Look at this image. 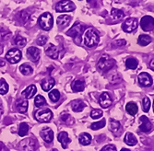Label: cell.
Masks as SVG:
<instances>
[{
	"label": "cell",
	"mask_w": 154,
	"mask_h": 151,
	"mask_svg": "<svg viewBox=\"0 0 154 151\" xmlns=\"http://www.w3.org/2000/svg\"><path fill=\"white\" fill-rule=\"evenodd\" d=\"M100 37L98 33L91 28L87 29L86 32L83 34V43L87 47H95L98 44H99Z\"/></svg>",
	"instance_id": "cell-1"
},
{
	"label": "cell",
	"mask_w": 154,
	"mask_h": 151,
	"mask_svg": "<svg viewBox=\"0 0 154 151\" xmlns=\"http://www.w3.org/2000/svg\"><path fill=\"white\" fill-rule=\"evenodd\" d=\"M116 65V61L112 59L107 54H103V56L100 58L99 62H98L97 67L103 72H106L110 69H112Z\"/></svg>",
	"instance_id": "cell-2"
},
{
	"label": "cell",
	"mask_w": 154,
	"mask_h": 151,
	"mask_svg": "<svg viewBox=\"0 0 154 151\" xmlns=\"http://www.w3.org/2000/svg\"><path fill=\"white\" fill-rule=\"evenodd\" d=\"M39 25L44 31H49L52 29L54 25V19L53 16L49 12H45L42 14L39 18Z\"/></svg>",
	"instance_id": "cell-3"
},
{
	"label": "cell",
	"mask_w": 154,
	"mask_h": 151,
	"mask_svg": "<svg viewBox=\"0 0 154 151\" xmlns=\"http://www.w3.org/2000/svg\"><path fill=\"white\" fill-rule=\"evenodd\" d=\"M38 146L37 141L34 138H25L21 140L18 146L20 151H34Z\"/></svg>",
	"instance_id": "cell-4"
},
{
	"label": "cell",
	"mask_w": 154,
	"mask_h": 151,
	"mask_svg": "<svg viewBox=\"0 0 154 151\" xmlns=\"http://www.w3.org/2000/svg\"><path fill=\"white\" fill-rule=\"evenodd\" d=\"M75 9L76 6L70 0H62L55 5V10L57 12H71Z\"/></svg>",
	"instance_id": "cell-5"
},
{
	"label": "cell",
	"mask_w": 154,
	"mask_h": 151,
	"mask_svg": "<svg viewBox=\"0 0 154 151\" xmlns=\"http://www.w3.org/2000/svg\"><path fill=\"white\" fill-rule=\"evenodd\" d=\"M53 118V113L51 110L49 109H44L40 110L35 113V119L40 122H48Z\"/></svg>",
	"instance_id": "cell-6"
},
{
	"label": "cell",
	"mask_w": 154,
	"mask_h": 151,
	"mask_svg": "<svg viewBox=\"0 0 154 151\" xmlns=\"http://www.w3.org/2000/svg\"><path fill=\"white\" fill-rule=\"evenodd\" d=\"M137 20L135 18H129L124 21V23L122 24V29L125 32H132L137 30Z\"/></svg>",
	"instance_id": "cell-7"
},
{
	"label": "cell",
	"mask_w": 154,
	"mask_h": 151,
	"mask_svg": "<svg viewBox=\"0 0 154 151\" xmlns=\"http://www.w3.org/2000/svg\"><path fill=\"white\" fill-rule=\"evenodd\" d=\"M6 59L10 64H16L21 59V52L19 49H11L6 54Z\"/></svg>",
	"instance_id": "cell-8"
},
{
	"label": "cell",
	"mask_w": 154,
	"mask_h": 151,
	"mask_svg": "<svg viewBox=\"0 0 154 151\" xmlns=\"http://www.w3.org/2000/svg\"><path fill=\"white\" fill-rule=\"evenodd\" d=\"M83 30H84V26L81 23H79V22H76L71 27V29H69V31H67L66 34L68 36L72 37V38H77V37H79L81 34Z\"/></svg>",
	"instance_id": "cell-9"
},
{
	"label": "cell",
	"mask_w": 154,
	"mask_h": 151,
	"mask_svg": "<svg viewBox=\"0 0 154 151\" xmlns=\"http://www.w3.org/2000/svg\"><path fill=\"white\" fill-rule=\"evenodd\" d=\"M140 26L143 31L150 32L153 31V18L150 16H145L140 20Z\"/></svg>",
	"instance_id": "cell-10"
},
{
	"label": "cell",
	"mask_w": 154,
	"mask_h": 151,
	"mask_svg": "<svg viewBox=\"0 0 154 151\" xmlns=\"http://www.w3.org/2000/svg\"><path fill=\"white\" fill-rule=\"evenodd\" d=\"M138 82L143 87H150L152 85V78L149 74L143 72L138 76Z\"/></svg>",
	"instance_id": "cell-11"
},
{
	"label": "cell",
	"mask_w": 154,
	"mask_h": 151,
	"mask_svg": "<svg viewBox=\"0 0 154 151\" xmlns=\"http://www.w3.org/2000/svg\"><path fill=\"white\" fill-rule=\"evenodd\" d=\"M139 121H140V125H139V129H140V131L148 133L152 129V125L150 123L148 117L143 115L139 118Z\"/></svg>",
	"instance_id": "cell-12"
},
{
	"label": "cell",
	"mask_w": 154,
	"mask_h": 151,
	"mask_svg": "<svg viewBox=\"0 0 154 151\" xmlns=\"http://www.w3.org/2000/svg\"><path fill=\"white\" fill-rule=\"evenodd\" d=\"M45 53L47 54V56H49L52 59H57L59 51L57 46H54L52 44H49L47 47L45 48Z\"/></svg>",
	"instance_id": "cell-13"
},
{
	"label": "cell",
	"mask_w": 154,
	"mask_h": 151,
	"mask_svg": "<svg viewBox=\"0 0 154 151\" xmlns=\"http://www.w3.org/2000/svg\"><path fill=\"white\" fill-rule=\"evenodd\" d=\"M109 129L116 136H119L122 134V132H123V129H122V126L120 125V122H117V121H113V120L110 122Z\"/></svg>",
	"instance_id": "cell-14"
},
{
	"label": "cell",
	"mask_w": 154,
	"mask_h": 151,
	"mask_svg": "<svg viewBox=\"0 0 154 151\" xmlns=\"http://www.w3.org/2000/svg\"><path fill=\"white\" fill-rule=\"evenodd\" d=\"M40 135L45 142L50 143L54 139V132L50 128H44L40 131Z\"/></svg>",
	"instance_id": "cell-15"
},
{
	"label": "cell",
	"mask_w": 154,
	"mask_h": 151,
	"mask_svg": "<svg viewBox=\"0 0 154 151\" xmlns=\"http://www.w3.org/2000/svg\"><path fill=\"white\" fill-rule=\"evenodd\" d=\"M99 102H100V105L106 109V108H109L112 103H113V101H112L110 95L107 93V92H103L101 96H100V99H99Z\"/></svg>",
	"instance_id": "cell-16"
},
{
	"label": "cell",
	"mask_w": 154,
	"mask_h": 151,
	"mask_svg": "<svg viewBox=\"0 0 154 151\" xmlns=\"http://www.w3.org/2000/svg\"><path fill=\"white\" fill-rule=\"evenodd\" d=\"M27 56L30 60L33 62H38L40 59V50L36 47H30L27 50Z\"/></svg>",
	"instance_id": "cell-17"
},
{
	"label": "cell",
	"mask_w": 154,
	"mask_h": 151,
	"mask_svg": "<svg viewBox=\"0 0 154 151\" xmlns=\"http://www.w3.org/2000/svg\"><path fill=\"white\" fill-rule=\"evenodd\" d=\"M55 82L54 79L52 77H45V79H43V81L41 82V87L45 91H49L50 89H53V87L54 86Z\"/></svg>",
	"instance_id": "cell-18"
},
{
	"label": "cell",
	"mask_w": 154,
	"mask_h": 151,
	"mask_svg": "<svg viewBox=\"0 0 154 151\" xmlns=\"http://www.w3.org/2000/svg\"><path fill=\"white\" fill-rule=\"evenodd\" d=\"M57 139L61 143V146L63 148H66L67 145L70 143V139H69L68 134L66 132H61L57 136Z\"/></svg>",
	"instance_id": "cell-19"
},
{
	"label": "cell",
	"mask_w": 154,
	"mask_h": 151,
	"mask_svg": "<svg viewBox=\"0 0 154 151\" xmlns=\"http://www.w3.org/2000/svg\"><path fill=\"white\" fill-rule=\"evenodd\" d=\"M36 91H37L36 87L34 85H31L29 87H27L22 91V96H24L26 99H31V98H32V96H34Z\"/></svg>",
	"instance_id": "cell-20"
},
{
	"label": "cell",
	"mask_w": 154,
	"mask_h": 151,
	"mask_svg": "<svg viewBox=\"0 0 154 151\" xmlns=\"http://www.w3.org/2000/svg\"><path fill=\"white\" fill-rule=\"evenodd\" d=\"M70 105H71V108L75 113H80L83 111L84 108H85V103H84L82 101H79V100L73 101L70 103Z\"/></svg>",
	"instance_id": "cell-21"
},
{
	"label": "cell",
	"mask_w": 154,
	"mask_h": 151,
	"mask_svg": "<svg viewBox=\"0 0 154 151\" xmlns=\"http://www.w3.org/2000/svg\"><path fill=\"white\" fill-rule=\"evenodd\" d=\"M71 20V17H69L67 15H62V16H59L57 20V23L59 27H62V28H64V27L67 26L69 24V22H70Z\"/></svg>",
	"instance_id": "cell-22"
},
{
	"label": "cell",
	"mask_w": 154,
	"mask_h": 151,
	"mask_svg": "<svg viewBox=\"0 0 154 151\" xmlns=\"http://www.w3.org/2000/svg\"><path fill=\"white\" fill-rule=\"evenodd\" d=\"M84 82L79 80V79H77V80H74L71 84V89L73 91L75 92H80V91H83L84 90Z\"/></svg>",
	"instance_id": "cell-23"
},
{
	"label": "cell",
	"mask_w": 154,
	"mask_h": 151,
	"mask_svg": "<svg viewBox=\"0 0 154 151\" xmlns=\"http://www.w3.org/2000/svg\"><path fill=\"white\" fill-rule=\"evenodd\" d=\"M79 141L81 145L88 146L91 142V135L88 133H82L79 137Z\"/></svg>",
	"instance_id": "cell-24"
},
{
	"label": "cell",
	"mask_w": 154,
	"mask_h": 151,
	"mask_svg": "<svg viewBox=\"0 0 154 151\" xmlns=\"http://www.w3.org/2000/svg\"><path fill=\"white\" fill-rule=\"evenodd\" d=\"M124 141L125 143L128 145V146H136V144L137 143V138L134 136V134L132 133H127V134L125 135V138H124Z\"/></svg>",
	"instance_id": "cell-25"
},
{
	"label": "cell",
	"mask_w": 154,
	"mask_h": 151,
	"mask_svg": "<svg viewBox=\"0 0 154 151\" xmlns=\"http://www.w3.org/2000/svg\"><path fill=\"white\" fill-rule=\"evenodd\" d=\"M151 41H152V39L149 35L142 34V35H140L138 37L137 43H138L139 45H141V46H147L151 43Z\"/></svg>",
	"instance_id": "cell-26"
},
{
	"label": "cell",
	"mask_w": 154,
	"mask_h": 151,
	"mask_svg": "<svg viewBox=\"0 0 154 151\" xmlns=\"http://www.w3.org/2000/svg\"><path fill=\"white\" fill-rule=\"evenodd\" d=\"M17 110L20 113H25L28 111V101L25 100H20L17 101Z\"/></svg>",
	"instance_id": "cell-27"
},
{
	"label": "cell",
	"mask_w": 154,
	"mask_h": 151,
	"mask_svg": "<svg viewBox=\"0 0 154 151\" xmlns=\"http://www.w3.org/2000/svg\"><path fill=\"white\" fill-rule=\"evenodd\" d=\"M20 71L22 75L24 76H30L32 74L33 70H32V67L27 64H23L20 66Z\"/></svg>",
	"instance_id": "cell-28"
},
{
	"label": "cell",
	"mask_w": 154,
	"mask_h": 151,
	"mask_svg": "<svg viewBox=\"0 0 154 151\" xmlns=\"http://www.w3.org/2000/svg\"><path fill=\"white\" fill-rule=\"evenodd\" d=\"M111 16L114 20H121L124 18L125 14H124V11L121 10V9H117V8H113L111 10Z\"/></svg>",
	"instance_id": "cell-29"
},
{
	"label": "cell",
	"mask_w": 154,
	"mask_h": 151,
	"mask_svg": "<svg viewBox=\"0 0 154 151\" xmlns=\"http://www.w3.org/2000/svg\"><path fill=\"white\" fill-rule=\"evenodd\" d=\"M125 110H127V112L130 114V115H136L138 109H137V106L136 103L134 102H128L125 106Z\"/></svg>",
	"instance_id": "cell-30"
},
{
	"label": "cell",
	"mask_w": 154,
	"mask_h": 151,
	"mask_svg": "<svg viewBox=\"0 0 154 151\" xmlns=\"http://www.w3.org/2000/svg\"><path fill=\"white\" fill-rule=\"evenodd\" d=\"M31 15H32L31 12L28 10V9H26V10H22V11H20L19 13V18H20V20L22 22H27L28 20H30Z\"/></svg>",
	"instance_id": "cell-31"
},
{
	"label": "cell",
	"mask_w": 154,
	"mask_h": 151,
	"mask_svg": "<svg viewBox=\"0 0 154 151\" xmlns=\"http://www.w3.org/2000/svg\"><path fill=\"white\" fill-rule=\"evenodd\" d=\"M137 59L135 58H128L127 59V61H125V66H127L128 69H136V68L137 67Z\"/></svg>",
	"instance_id": "cell-32"
},
{
	"label": "cell",
	"mask_w": 154,
	"mask_h": 151,
	"mask_svg": "<svg viewBox=\"0 0 154 151\" xmlns=\"http://www.w3.org/2000/svg\"><path fill=\"white\" fill-rule=\"evenodd\" d=\"M8 91V85L7 83V81L4 78L0 79V94L5 95Z\"/></svg>",
	"instance_id": "cell-33"
},
{
	"label": "cell",
	"mask_w": 154,
	"mask_h": 151,
	"mask_svg": "<svg viewBox=\"0 0 154 151\" xmlns=\"http://www.w3.org/2000/svg\"><path fill=\"white\" fill-rule=\"evenodd\" d=\"M28 132H29V125L26 122H21L20 125V129H19V135L20 136H25Z\"/></svg>",
	"instance_id": "cell-34"
},
{
	"label": "cell",
	"mask_w": 154,
	"mask_h": 151,
	"mask_svg": "<svg viewBox=\"0 0 154 151\" xmlns=\"http://www.w3.org/2000/svg\"><path fill=\"white\" fill-rule=\"evenodd\" d=\"M14 43H15L16 45H18L20 47H23L27 44V40L25 38H23L22 36H20V35H17L15 37V39H14Z\"/></svg>",
	"instance_id": "cell-35"
},
{
	"label": "cell",
	"mask_w": 154,
	"mask_h": 151,
	"mask_svg": "<svg viewBox=\"0 0 154 151\" xmlns=\"http://www.w3.org/2000/svg\"><path fill=\"white\" fill-rule=\"evenodd\" d=\"M49 98L53 102H57L60 99V93L57 89H54L49 93Z\"/></svg>",
	"instance_id": "cell-36"
},
{
	"label": "cell",
	"mask_w": 154,
	"mask_h": 151,
	"mask_svg": "<svg viewBox=\"0 0 154 151\" xmlns=\"http://www.w3.org/2000/svg\"><path fill=\"white\" fill-rule=\"evenodd\" d=\"M34 103H35L36 107H42V106H44V105L46 104V101H45L44 96L38 95V96H36V98L34 100Z\"/></svg>",
	"instance_id": "cell-37"
},
{
	"label": "cell",
	"mask_w": 154,
	"mask_h": 151,
	"mask_svg": "<svg viewBox=\"0 0 154 151\" xmlns=\"http://www.w3.org/2000/svg\"><path fill=\"white\" fill-rule=\"evenodd\" d=\"M105 123H106L105 120H104V119H103L102 121H99V122H93L92 125H91V128L92 130L102 129V128H103V127H104Z\"/></svg>",
	"instance_id": "cell-38"
},
{
	"label": "cell",
	"mask_w": 154,
	"mask_h": 151,
	"mask_svg": "<svg viewBox=\"0 0 154 151\" xmlns=\"http://www.w3.org/2000/svg\"><path fill=\"white\" fill-rule=\"evenodd\" d=\"M150 105H151V102L149 101V98H144L143 99V101H142V109H143V111L145 113H148L149 111V109H150Z\"/></svg>",
	"instance_id": "cell-39"
},
{
	"label": "cell",
	"mask_w": 154,
	"mask_h": 151,
	"mask_svg": "<svg viewBox=\"0 0 154 151\" xmlns=\"http://www.w3.org/2000/svg\"><path fill=\"white\" fill-rule=\"evenodd\" d=\"M103 111H101V110H92L91 113V117L94 120L96 119H99L103 116Z\"/></svg>",
	"instance_id": "cell-40"
},
{
	"label": "cell",
	"mask_w": 154,
	"mask_h": 151,
	"mask_svg": "<svg viewBox=\"0 0 154 151\" xmlns=\"http://www.w3.org/2000/svg\"><path fill=\"white\" fill-rule=\"evenodd\" d=\"M11 36V32H9L6 29H1L0 30V39L2 40H8Z\"/></svg>",
	"instance_id": "cell-41"
},
{
	"label": "cell",
	"mask_w": 154,
	"mask_h": 151,
	"mask_svg": "<svg viewBox=\"0 0 154 151\" xmlns=\"http://www.w3.org/2000/svg\"><path fill=\"white\" fill-rule=\"evenodd\" d=\"M47 43V37L45 35H42L37 39V44L41 46H44Z\"/></svg>",
	"instance_id": "cell-42"
},
{
	"label": "cell",
	"mask_w": 154,
	"mask_h": 151,
	"mask_svg": "<svg viewBox=\"0 0 154 151\" xmlns=\"http://www.w3.org/2000/svg\"><path fill=\"white\" fill-rule=\"evenodd\" d=\"M101 151H116V147L113 145H107L103 146Z\"/></svg>",
	"instance_id": "cell-43"
},
{
	"label": "cell",
	"mask_w": 154,
	"mask_h": 151,
	"mask_svg": "<svg viewBox=\"0 0 154 151\" xmlns=\"http://www.w3.org/2000/svg\"><path fill=\"white\" fill-rule=\"evenodd\" d=\"M68 119H70V115H69V114H67V113H63V114L61 115V120H62L63 122H67Z\"/></svg>",
	"instance_id": "cell-44"
},
{
	"label": "cell",
	"mask_w": 154,
	"mask_h": 151,
	"mask_svg": "<svg viewBox=\"0 0 154 151\" xmlns=\"http://www.w3.org/2000/svg\"><path fill=\"white\" fill-rule=\"evenodd\" d=\"M116 44L118 45V46H123L125 44V40H119V41H116Z\"/></svg>",
	"instance_id": "cell-45"
},
{
	"label": "cell",
	"mask_w": 154,
	"mask_h": 151,
	"mask_svg": "<svg viewBox=\"0 0 154 151\" xmlns=\"http://www.w3.org/2000/svg\"><path fill=\"white\" fill-rule=\"evenodd\" d=\"M0 151H8V149L4 145H1L0 146Z\"/></svg>",
	"instance_id": "cell-46"
},
{
	"label": "cell",
	"mask_w": 154,
	"mask_h": 151,
	"mask_svg": "<svg viewBox=\"0 0 154 151\" xmlns=\"http://www.w3.org/2000/svg\"><path fill=\"white\" fill-rule=\"evenodd\" d=\"M3 113V103H2V101L0 100V114Z\"/></svg>",
	"instance_id": "cell-47"
},
{
	"label": "cell",
	"mask_w": 154,
	"mask_h": 151,
	"mask_svg": "<svg viewBox=\"0 0 154 151\" xmlns=\"http://www.w3.org/2000/svg\"><path fill=\"white\" fill-rule=\"evenodd\" d=\"M3 51H4V46L0 44V56H1V54L3 53Z\"/></svg>",
	"instance_id": "cell-48"
},
{
	"label": "cell",
	"mask_w": 154,
	"mask_h": 151,
	"mask_svg": "<svg viewBox=\"0 0 154 151\" xmlns=\"http://www.w3.org/2000/svg\"><path fill=\"white\" fill-rule=\"evenodd\" d=\"M5 65V62L3 60H0V66H4Z\"/></svg>",
	"instance_id": "cell-49"
},
{
	"label": "cell",
	"mask_w": 154,
	"mask_h": 151,
	"mask_svg": "<svg viewBox=\"0 0 154 151\" xmlns=\"http://www.w3.org/2000/svg\"><path fill=\"white\" fill-rule=\"evenodd\" d=\"M121 151H130V150H129V149H127V148H123Z\"/></svg>",
	"instance_id": "cell-50"
},
{
	"label": "cell",
	"mask_w": 154,
	"mask_h": 151,
	"mask_svg": "<svg viewBox=\"0 0 154 151\" xmlns=\"http://www.w3.org/2000/svg\"><path fill=\"white\" fill-rule=\"evenodd\" d=\"M151 67H152V70H153V60L151 61Z\"/></svg>",
	"instance_id": "cell-51"
},
{
	"label": "cell",
	"mask_w": 154,
	"mask_h": 151,
	"mask_svg": "<svg viewBox=\"0 0 154 151\" xmlns=\"http://www.w3.org/2000/svg\"><path fill=\"white\" fill-rule=\"evenodd\" d=\"M52 151H57V149H52Z\"/></svg>",
	"instance_id": "cell-52"
},
{
	"label": "cell",
	"mask_w": 154,
	"mask_h": 151,
	"mask_svg": "<svg viewBox=\"0 0 154 151\" xmlns=\"http://www.w3.org/2000/svg\"><path fill=\"white\" fill-rule=\"evenodd\" d=\"M79 1H81V0H79Z\"/></svg>",
	"instance_id": "cell-53"
}]
</instances>
